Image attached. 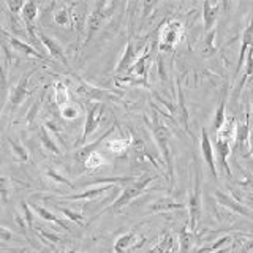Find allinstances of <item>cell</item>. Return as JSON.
<instances>
[{
  "instance_id": "cell-1",
  "label": "cell",
  "mask_w": 253,
  "mask_h": 253,
  "mask_svg": "<svg viewBox=\"0 0 253 253\" xmlns=\"http://www.w3.org/2000/svg\"><path fill=\"white\" fill-rule=\"evenodd\" d=\"M152 180H155V176H150V174H142L141 177L138 179H133L128 184H125V187L122 188V193L117 200L113 203L111 208H108V211H113V212H119L122 211L126 204H130L134 198H138L139 195H142L146 192V188L149 187V184Z\"/></svg>"
},
{
  "instance_id": "cell-2",
  "label": "cell",
  "mask_w": 253,
  "mask_h": 253,
  "mask_svg": "<svg viewBox=\"0 0 253 253\" xmlns=\"http://www.w3.org/2000/svg\"><path fill=\"white\" fill-rule=\"evenodd\" d=\"M114 2H97L93 5V10L90 11V14L87 16L85 21V40H84V46L90 42L93 38V35L103 27L111 16L114 13Z\"/></svg>"
},
{
  "instance_id": "cell-3",
  "label": "cell",
  "mask_w": 253,
  "mask_h": 253,
  "mask_svg": "<svg viewBox=\"0 0 253 253\" xmlns=\"http://www.w3.org/2000/svg\"><path fill=\"white\" fill-rule=\"evenodd\" d=\"M203 174H201V168L200 163L195 160V185L192 193H190L188 198V228L192 233H196V226L198 221H200L201 217V206H203V198H201V182H203Z\"/></svg>"
},
{
  "instance_id": "cell-4",
  "label": "cell",
  "mask_w": 253,
  "mask_h": 253,
  "mask_svg": "<svg viewBox=\"0 0 253 253\" xmlns=\"http://www.w3.org/2000/svg\"><path fill=\"white\" fill-rule=\"evenodd\" d=\"M146 124L150 126V130H152V134L157 141V146L160 149V152L165 158L166 162V168H168V172L169 176L172 174V160H171V154H169V138H171V133L168 131V128L160 122V119H158L157 114L152 116L150 121L146 119Z\"/></svg>"
},
{
  "instance_id": "cell-5",
  "label": "cell",
  "mask_w": 253,
  "mask_h": 253,
  "mask_svg": "<svg viewBox=\"0 0 253 253\" xmlns=\"http://www.w3.org/2000/svg\"><path fill=\"white\" fill-rule=\"evenodd\" d=\"M103 111H105V105L100 103V101L90 103V105L87 106L84 131H83V136H81V139H79V142H76V146L85 144L87 139H89V136H92L93 131L98 128V125L101 122V117H103Z\"/></svg>"
},
{
  "instance_id": "cell-6",
  "label": "cell",
  "mask_w": 253,
  "mask_h": 253,
  "mask_svg": "<svg viewBox=\"0 0 253 253\" xmlns=\"http://www.w3.org/2000/svg\"><path fill=\"white\" fill-rule=\"evenodd\" d=\"M184 34V27L177 21L168 22L162 30V43H160V51H168L172 49L180 42V37Z\"/></svg>"
},
{
  "instance_id": "cell-7",
  "label": "cell",
  "mask_w": 253,
  "mask_h": 253,
  "mask_svg": "<svg viewBox=\"0 0 253 253\" xmlns=\"http://www.w3.org/2000/svg\"><path fill=\"white\" fill-rule=\"evenodd\" d=\"M35 73V68L34 70H30V71H27L26 75H22L21 76V79L18 83H16V85L11 89V93H10V106H11V113L13 111L18 108V106H21L22 105V101L26 100L27 97H29V89H27V84H29V79H30V76Z\"/></svg>"
},
{
  "instance_id": "cell-8",
  "label": "cell",
  "mask_w": 253,
  "mask_h": 253,
  "mask_svg": "<svg viewBox=\"0 0 253 253\" xmlns=\"http://www.w3.org/2000/svg\"><path fill=\"white\" fill-rule=\"evenodd\" d=\"M201 152H203V158L206 165L209 166L211 174L213 179L218 177V172H217V165H215V155H213V146L211 142V138L208 134V130L201 128Z\"/></svg>"
},
{
  "instance_id": "cell-9",
  "label": "cell",
  "mask_w": 253,
  "mask_h": 253,
  "mask_svg": "<svg viewBox=\"0 0 253 253\" xmlns=\"http://www.w3.org/2000/svg\"><path fill=\"white\" fill-rule=\"evenodd\" d=\"M231 142L229 139H223V138H217L215 141V149H217V158H218V163L221 166V169L226 172L228 177H233V172L231 168L228 165V157L231 154Z\"/></svg>"
},
{
  "instance_id": "cell-10",
  "label": "cell",
  "mask_w": 253,
  "mask_h": 253,
  "mask_svg": "<svg viewBox=\"0 0 253 253\" xmlns=\"http://www.w3.org/2000/svg\"><path fill=\"white\" fill-rule=\"evenodd\" d=\"M22 21L26 24V29L29 32V35L32 38H37V32H35V19L38 16V3L37 2H26L24 8L21 10Z\"/></svg>"
},
{
  "instance_id": "cell-11",
  "label": "cell",
  "mask_w": 253,
  "mask_h": 253,
  "mask_svg": "<svg viewBox=\"0 0 253 253\" xmlns=\"http://www.w3.org/2000/svg\"><path fill=\"white\" fill-rule=\"evenodd\" d=\"M38 38H40V42L43 43V46L46 47V49L49 51V54L52 55L54 59L60 60L63 65L68 67V59H67V55H65V51H63V47L57 42H55L54 38L44 35L43 32H38Z\"/></svg>"
},
{
  "instance_id": "cell-12",
  "label": "cell",
  "mask_w": 253,
  "mask_h": 253,
  "mask_svg": "<svg viewBox=\"0 0 253 253\" xmlns=\"http://www.w3.org/2000/svg\"><path fill=\"white\" fill-rule=\"evenodd\" d=\"M215 196H217V200H218V203L221 206H225V208L231 209V211H234L237 213H241V215L249 217V218L253 220V212L249 208H245L244 204H241L239 201H236L234 198H231V196L223 193V192H215Z\"/></svg>"
},
{
  "instance_id": "cell-13",
  "label": "cell",
  "mask_w": 253,
  "mask_h": 253,
  "mask_svg": "<svg viewBox=\"0 0 253 253\" xmlns=\"http://www.w3.org/2000/svg\"><path fill=\"white\" fill-rule=\"evenodd\" d=\"M144 242V239L138 241V234L136 231H128L126 234L121 236L114 244V253H125L131 249H136Z\"/></svg>"
},
{
  "instance_id": "cell-14",
  "label": "cell",
  "mask_w": 253,
  "mask_h": 253,
  "mask_svg": "<svg viewBox=\"0 0 253 253\" xmlns=\"http://www.w3.org/2000/svg\"><path fill=\"white\" fill-rule=\"evenodd\" d=\"M138 60V47H134L131 40H128V43H126V47H125V52H124V57L119 62V65L116 67V73H122V71H128L133 65L134 62Z\"/></svg>"
},
{
  "instance_id": "cell-15",
  "label": "cell",
  "mask_w": 253,
  "mask_h": 253,
  "mask_svg": "<svg viewBox=\"0 0 253 253\" xmlns=\"http://www.w3.org/2000/svg\"><path fill=\"white\" fill-rule=\"evenodd\" d=\"M253 44V18L250 21V24L247 26V29L244 30L242 34V44H241V52H239V60H237V67H236V73L234 76L239 75V71L244 65V60H245V55H247V49Z\"/></svg>"
},
{
  "instance_id": "cell-16",
  "label": "cell",
  "mask_w": 253,
  "mask_h": 253,
  "mask_svg": "<svg viewBox=\"0 0 253 253\" xmlns=\"http://www.w3.org/2000/svg\"><path fill=\"white\" fill-rule=\"evenodd\" d=\"M203 8H204V13H203L204 27H206V32H211V29L213 30V26H215V22H217L220 3L218 2H204Z\"/></svg>"
},
{
  "instance_id": "cell-17",
  "label": "cell",
  "mask_w": 253,
  "mask_h": 253,
  "mask_svg": "<svg viewBox=\"0 0 253 253\" xmlns=\"http://www.w3.org/2000/svg\"><path fill=\"white\" fill-rule=\"evenodd\" d=\"M8 38H10V44H11V47H13L14 51H19V52H22V54L30 55V57H35V59H40V60H46V55H44V54L38 52V51L35 49V47H32L30 44L24 43L22 40H19L18 37L10 35Z\"/></svg>"
},
{
  "instance_id": "cell-18",
  "label": "cell",
  "mask_w": 253,
  "mask_h": 253,
  "mask_svg": "<svg viewBox=\"0 0 253 253\" xmlns=\"http://www.w3.org/2000/svg\"><path fill=\"white\" fill-rule=\"evenodd\" d=\"M108 190H113V185H105V187H95L90 190H85L83 193H76V195H70V196H63V200L68 201H90L93 198H98Z\"/></svg>"
},
{
  "instance_id": "cell-19",
  "label": "cell",
  "mask_w": 253,
  "mask_h": 253,
  "mask_svg": "<svg viewBox=\"0 0 253 253\" xmlns=\"http://www.w3.org/2000/svg\"><path fill=\"white\" fill-rule=\"evenodd\" d=\"M114 130H116V126H111V128L103 133L98 139H95L93 142H90V144H87V146H84L83 149H79L78 152H76V160H78V162H81V163H84V162H85V158L89 157L90 154H93V152H95V149H97V147L101 144V142H103V139H106Z\"/></svg>"
},
{
  "instance_id": "cell-20",
  "label": "cell",
  "mask_w": 253,
  "mask_h": 253,
  "mask_svg": "<svg viewBox=\"0 0 253 253\" xmlns=\"http://www.w3.org/2000/svg\"><path fill=\"white\" fill-rule=\"evenodd\" d=\"M38 134H40V142H42V146H43L44 150H47V152H51V154H54V155H59V157L62 155L60 147L57 146V142H55V139L52 138V134H51L49 131H47L46 125H42V126H40Z\"/></svg>"
},
{
  "instance_id": "cell-21",
  "label": "cell",
  "mask_w": 253,
  "mask_h": 253,
  "mask_svg": "<svg viewBox=\"0 0 253 253\" xmlns=\"http://www.w3.org/2000/svg\"><path fill=\"white\" fill-rule=\"evenodd\" d=\"M152 60V52H150L149 49H147V52H144L141 55V57L134 62V65L126 71V73H134L138 78H144L146 79V70L149 68V62Z\"/></svg>"
},
{
  "instance_id": "cell-22",
  "label": "cell",
  "mask_w": 253,
  "mask_h": 253,
  "mask_svg": "<svg viewBox=\"0 0 253 253\" xmlns=\"http://www.w3.org/2000/svg\"><path fill=\"white\" fill-rule=\"evenodd\" d=\"M32 211H35V212H37V215H40L43 220H47V221H51V223H55V225H59L60 228H63V229H67V231H70V226L65 223V221H62L59 217H55L51 211L44 209L43 206L32 204Z\"/></svg>"
},
{
  "instance_id": "cell-23",
  "label": "cell",
  "mask_w": 253,
  "mask_h": 253,
  "mask_svg": "<svg viewBox=\"0 0 253 253\" xmlns=\"http://www.w3.org/2000/svg\"><path fill=\"white\" fill-rule=\"evenodd\" d=\"M250 136V114L247 113V117H245V124L239 125L236 128V149H242L245 141H249Z\"/></svg>"
},
{
  "instance_id": "cell-24",
  "label": "cell",
  "mask_w": 253,
  "mask_h": 253,
  "mask_svg": "<svg viewBox=\"0 0 253 253\" xmlns=\"http://www.w3.org/2000/svg\"><path fill=\"white\" fill-rule=\"evenodd\" d=\"M226 98H228V92L226 89L223 90V97L220 100V105L215 111V117H213V130L218 131L221 126H223L225 121H226V114H225V108H226Z\"/></svg>"
},
{
  "instance_id": "cell-25",
  "label": "cell",
  "mask_w": 253,
  "mask_h": 253,
  "mask_svg": "<svg viewBox=\"0 0 253 253\" xmlns=\"http://www.w3.org/2000/svg\"><path fill=\"white\" fill-rule=\"evenodd\" d=\"M8 144H10L11 147V154H13V158H14V162H18V163H26L29 160V152H27V149L24 147L22 144H19V142H16L13 138H8Z\"/></svg>"
},
{
  "instance_id": "cell-26",
  "label": "cell",
  "mask_w": 253,
  "mask_h": 253,
  "mask_svg": "<svg viewBox=\"0 0 253 253\" xmlns=\"http://www.w3.org/2000/svg\"><path fill=\"white\" fill-rule=\"evenodd\" d=\"M54 92H55V105H57L59 108L67 106L68 98H70L67 85L63 84L62 81H57V83H55V85H54Z\"/></svg>"
},
{
  "instance_id": "cell-27",
  "label": "cell",
  "mask_w": 253,
  "mask_h": 253,
  "mask_svg": "<svg viewBox=\"0 0 253 253\" xmlns=\"http://www.w3.org/2000/svg\"><path fill=\"white\" fill-rule=\"evenodd\" d=\"M54 21L59 26H68L73 21V13H71V5L70 6H62L59 11L54 13Z\"/></svg>"
},
{
  "instance_id": "cell-28",
  "label": "cell",
  "mask_w": 253,
  "mask_h": 253,
  "mask_svg": "<svg viewBox=\"0 0 253 253\" xmlns=\"http://www.w3.org/2000/svg\"><path fill=\"white\" fill-rule=\"evenodd\" d=\"M179 239H180V253H188L190 252V247H192V234L187 231V226H184L180 229L179 233Z\"/></svg>"
},
{
  "instance_id": "cell-29",
  "label": "cell",
  "mask_w": 253,
  "mask_h": 253,
  "mask_svg": "<svg viewBox=\"0 0 253 253\" xmlns=\"http://www.w3.org/2000/svg\"><path fill=\"white\" fill-rule=\"evenodd\" d=\"M46 177H49L51 180H54V182H57V184H62V185H67V187H70V188H75V184L71 180H68L67 177H63L62 174H59L57 171H55L54 168H49L46 171Z\"/></svg>"
},
{
  "instance_id": "cell-30",
  "label": "cell",
  "mask_w": 253,
  "mask_h": 253,
  "mask_svg": "<svg viewBox=\"0 0 253 253\" xmlns=\"http://www.w3.org/2000/svg\"><path fill=\"white\" fill-rule=\"evenodd\" d=\"M10 188H11V180L5 176H0V201H2L3 204L8 203V198H10Z\"/></svg>"
},
{
  "instance_id": "cell-31",
  "label": "cell",
  "mask_w": 253,
  "mask_h": 253,
  "mask_svg": "<svg viewBox=\"0 0 253 253\" xmlns=\"http://www.w3.org/2000/svg\"><path fill=\"white\" fill-rule=\"evenodd\" d=\"M57 209H59L67 218H70L71 221H75L76 225L84 226V215H81V213H78V212L71 211V209H68V208H62V206H57Z\"/></svg>"
},
{
  "instance_id": "cell-32",
  "label": "cell",
  "mask_w": 253,
  "mask_h": 253,
  "mask_svg": "<svg viewBox=\"0 0 253 253\" xmlns=\"http://www.w3.org/2000/svg\"><path fill=\"white\" fill-rule=\"evenodd\" d=\"M253 75V44L249 47V54H247V65H245V75H244V79L239 85V90L244 87L245 81H247V78Z\"/></svg>"
},
{
  "instance_id": "cell-33",
  "label": "cell",
  "mask_w": 253,
  "mask_h": 253,
  "mask_svg": "<svg viewBox=\"0 0 253 253\" xmlns=\"http://www.w3.org/2000/svg\"><path fill=\"white\" fill-rule=\"evenodd\" d=\"M21 208H22V212H24V221H26V225H27V229H34V213H32V208L26 203V201H22L21 203Z\"/></svg>"
},
{
  "instance_id": "cell-34",
  "label": "cell",
  "mask_w": 253,
  "mask_h": 253,
  "mask_svg": "<svg viewBox=\"0 0 253 253\" xmlns=\"http://www.w3.org/2000/svg\"><path fill=\"white\" fill-rule=\"evenodd\" d=\"M103 163V157L98 154V152H93V154H90L89 157L85 158V162H84V165H85V168H89V169H95V168H98V166Z\"/></svg>"
},
{
  "instance_id": "cell-35",
  "label": "cell",
  "mask_w": 253,
  "mask_h": 253,
  "mask_svg": "<svg viewBox=\"0 0 253 253\" xmlns=\"http://www.w3.org/2000/svg\"><path fill=\"white\" fill-rule=\"evenodd\" d=\"M38 233L42 234L43 239H46V241H51L52 244H60V242H63V239H62V237H60L59 234H55V233L47 231V229L38 228Z\"/></svg>"
},
{
  "instance_id": "cell-36",
  "label": "cell",
  "mask_w": 253,
  "mask_h": 253,
  "mask_svg": "<svg viewBox=\"0 0 253 253\" xmlns=\"http://www.w3.org/2000/svg\"><path fill=\"white\" fill-rule=\"evenodd\" d=\"M24 3H26V2H11V0H8V2H6L8 10H10V13H11L13 22H16V14L21 13V10L24 8Z\"/></svg>"
},
{
  "instance_id": "cell-37",
  "label": "cell",
  "mask_w": 253,
  "mask_h": 253,
  "mask_svg": "<svg viewBox=\"0 0 253 253\" xmlns=\"http://www.w3.org/2000/svg\"><path fill=\"white\" fill-rule=\"evenodd\" d=\"M130 142H124L122 139H117V141H111L108 142V147L113 150V152L119 154V152H122V150H125L126 147H128Z\"/></svg>"
},
{
  "instance_id": "cell-38",
  "label": "cell",
  "mask_w": 253,
  "mask_h": 253,
  "mask_svg": "<svg viewBox=\"0 0 253 253\" xmlns=\"http://www.w3.org/2000/svg\"><path fill=\"white\" fill-rule=\"evenodd\" d=\"M60 113H62V116L65 117V119H76L79 116V111L75 106H70V105L63 106Z\"/></svg>"
},
{
  "instance_id": "cell-39",
  "label": "cell",
  "mask_w": 253,
  "mask_h": 253,
  "mask_svg": "<svg viewBox=\"0 0 253 253\" xmlns=\"http://www.w3.org/2000/svg\"><path fill=\"white\" fill-rule=\"evenodd\" d=\"M13 237L14 236H13V233L10 231V229L0 226V241H11Z\"/></svg>"
},
{
  "instance_id": "cell-40",
  "label": "cell",
  "mask_w": 253,
  "mask_h": 253,
  "mask_svg": "<svg viewBox=\"0 0 253 253\" xmlns=\"http://www.w3.org/2000/svg\"><path fill=\"white\" fill-rule=\"evenodd\" d=\"M249 144H250V155H253V128L250 130V136H249Z\"/></svg>"
},
{
  "instance_id": "cell-41",
  "label": "cell",
  "mask_w": 253,
  "mask_h": 253,
  "mask_svg": "<svg viewBox=\"0 0 253 253\" xmlns=\"http://www.w3.org/2000/svg\"><path fill=\"white\" fill-rule=\"evenodd\" d=\"M0 79H2V84L6 83V76H5V71H3V67H2V62H0Z\"/></svg>"
},
{
  "instance_id": "cell-42",
  "label": "cell",
  "mask_w": 253,
  "mask_h": 253,
  "mask_svg": "<svg viewBox=\"0 0 253 253\" xmlns=\"http://www.w3.org/2000/svg\"><path fill=\"white\" fill-rule=\"evenodd\" d=\"M67 253H78V252H76V250H68Z\"/></svg>"
},
{
  "instance_id": "cell-43",
  "label": "cell",
  "mask_w": 253,
  "mask_h": 253,
  "mask_svg": "<svg viewBox=\"0 0 253 253\" xmlns=\"http://www.w3.org/2000/svg\"><path fill=\"white\" fill-rule=\"evenodd\" d=\"M38 253H47V250L44 249V250H42V252H38Z\"/></svg>"
}]
</instances>
